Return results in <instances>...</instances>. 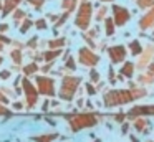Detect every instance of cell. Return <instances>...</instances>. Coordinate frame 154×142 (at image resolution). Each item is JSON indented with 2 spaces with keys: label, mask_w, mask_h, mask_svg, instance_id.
<instances>
[{
  "label": "cell",
  "mask_w": 154,
  "mask_h": 142,
  "mask_svg": "<svg viewBox=\"0 0 154 142\" xmlns=\"http://www.w3.org/2000/svg\"><path fill=\"white\" fill-rule=\"evenodd\" d=\"M66 121L68 127H70L71 132H81L85 129H91L94 125H98L101 122V116L94 111L90 112H78V109H75L73 112H65L61 114Z\"/></svg>",
  "instance_id": "6da1fadb"
},
{
  "label": "cell",
  "mask_w": 154,
  "mask_h": 142,
  "mask_svg": "<svg viewBox=\"0 0 154 142\" xmlns=\"http://www.w3.org/2000/svg\"><path fill=\"white\" fill-rule=\"evenodd\" d=\"M134 98L129 89H109L103 94V106L104 107H118L133 102Z\"/></svg>",
  "instance_id": "7a4b0ae2"
},
{
  "label": "cell",
  "mask_w": 154,
  "mask_h": 142,
  "mask_svg": "<svg viewBox=\"0 0 154 142\" xmlns=\"http://www.w3.org/2000/svg\"><path fill=\"white\" fill-rule=\"evenodd\" d=\"M80 84H81V78H78V76H71V74L63 76L60 83V89H58V98L66 102L73 101L78 89H80Z\"/></svg>",
  "instance_id": "3957f363"
},
{
  "label": "cell",
  "mask_w": 154,
  "mask_h": 142,
  "mask_svg": "<svg viewBox=\"0 0 154 142\" xmlns=\"http://www.w3.org/2000/svg\"><path fill=\"white\" fill-rule=\"evenodd\" d=\"M20 83H22V92H23V96H25V107H27L28 111H32V109L37 107L40 94H38L35 84L30 81V78H25L23 76V78L20 79Z\"/></svg>",
  "instance_id": "277c9868"
},
{
  "label": "cell",
  "mask_w": 154,
  "mask_h": 142,
  "mask_svg": "<svg viewBox=\"0 0 154 142\" xmlns=\"http://www.w3.org/2000/svg\"><path fill=\"white\" fill-rule=\"evenodd\" d=\"M35 88H37L38 94L40 96H48V98H53L57 94V86H55V79L50 78L47 74H38L35 78Z\"/></svg>",
  "instance_id": "5b68a950"
},
{
  "label": "cell",
  "mask_w": 154,
  "mask_h": 142,
  "mask_svg": "<svg viewBox=\"0 0 154 142\" xmlns=\"http://www.w3.org/2000/svg\"><path fill=\"white\" fill-rule=\"evenodd\" d=\"M91 23V3L83 2L78 8L76 18H75V25L80 30H86Z\"/></svg>",
  "instance_id": "8992f818"
},
{
  "label": "cell",
  "mask_w": 154,
  "mask_h": 142,
  "mask_svg": "<svg viewBox=\"0 0 154 142\" xmlns=\"http://www.w3.org/2000/svg\"><path fill=\"white\" fill-rule=\"evenodd\" d=\"M78 61H80L83 66H88V68H94V66L100 63V56H98L91 48H86V46H83V48L78 50Z\"/></svg>",
  "instance_id": "52a82bcc"
},
{
  "label": "cell",
  "mask_w": 154,
  "mask_h": 142,
  "mask_svg": "<svg viewBox=\"0 0 154 142\" xmlns=\"http://www.w3.org/2000/svg\"><path fill=\"white\" fill-rule=\"evenodd\" d=\"M154 116V104H144V106H133L126 112V119L133 121L136 117H151Z\"/></svg>",
  "instance_id": "ba28073f"
},
{
  "label": "cell",
  "mask_w": 154,
  "mask_h": 142,
  "mask_svg": "<svg viewBox=\"0 0 154 142\" xmlns=\"http://www.w3.org/2000/svg\"><path fill=\"white\" fill-rule=\"evenodd\" d=\"M108 56H109L113 65H121V63H124L128 58V50H126V46H123V45L109 46V48H108Z\"/></svg>",
  "instance_id": "9c48e42d"
},
{
  "label": "cell",
  "mask_w": 154,
  "mask_h": 142,
  "mask_svg": "<svg viewBox=\"0 0 154 142\" xmlns=\"http://www.w3.org/2000/svg\"><path fill=\"white\" fill-rule=\"evenodd\" d=\"M129 12L128 8L124 7H119V5H113V22L116 26H123L129 22Z\"/></svg>",
  "instance_id": "30bf717a"
},
{
  "label": "cell",
  "mask_w": 154,
  "mask_h": 142,
  "mask_svg": "<svg viewBox=\"0 0 154 142\" xmlns=\"http://www.w3.org/2000/svg\"><path fill=\"white\" fill-rule=\"evenodd\" d=\"M154 58V46H147L146 50H143V53L139 55V59H137V63L134 66H136L137 69H144L149 66L151 59Z\"/></svg>",
  "instance_id": "8fae6325"
},
{
  "label": "cell",
  "mask_w": 154,
  "mask_h": 142,
  "mask_svg": "<svg viewBox=\"0 0 154 142\" xmlns=\"http://www.w3.org/2000/svg\"><path fill=\"white\" fill-rule=\"evenodd\" d=\"M60 139V135L57 132H43V134H35L30 137V140L33 142H55Z\"/></svg>",
  "instance_id": "7c38bea8"
},
{
  "label": "cell",
  "mask_w": 154,
  "mask_h": 142,
  "mask_svg": "<svg viewBox=\"0 0 154 142\" xmlns=\"http://www.w3.org/2000/svg\"><path fill=\"white\" fill-rule=\"evenodd\" d=\"M134 73H136V66H134L133 61H124V63H121L119 74L123 76V78H133Z\"/></svg>",
  "instance_id": "4fadbf2b"
},
{
  "label": "cell",
  "mask_w": 154,
  "mask_h": 142,
  "mask_svg": "<svg viewBox=\"0 0 154 142\" xmlns=\"http://www.w3.org/2000/svg\"><path fill=\"white\" fill-rule=\"evenodd\" d=\"M131 127L136 132H141V134H143L144 129L149 127V121H147V117H136V119L131 121Z\"/></svg>",
  "instance_id": "5bb4252c"
},
{
  "label": "cell",
  "mask_w": 154,
  "mask_h": 142,
  "mask_svg": "<svg viewBox=\"0 0 154 142\" xmlns=\"http://www.w3.org/2000/svg\"><path fill=\"white\" fill-rule=\"evenodd\" d=\"M154 25V5H152V8L149 10V12L146 13V15L141 18V22H139V26L143 30H147L149 26H152Z\"/></svg>",
  "instance_id": "9a60e30c"
},
{
  "label": "cell",
  "mask_w": 154,
  "mask_h": 142,
  "mask_svg": "<svg viewBox=\"0 0 154 142\" xmlns=\"http://www.w3.org/2000/svg\"><path fill=\"white\" fill-rule=\"evenodd\" d=\"M61 55V50H48L42 55V61L45 63H51V61H57V58H60Z\"/></svg>",
  "instance_id": "2e32d148"
},
{
  "label": "cell",
  "mask_w": 154,
  "mask_h": 142,
  "mask_svg": "<svg viewBox=\"0 0 154 142\" xmlns=\"http://www.w3.org/2000/svg\"><path fill=\"white\" fill-rule=\"evenodd\" d=\"M22 71H23L25 78H30V76H33L37 71H40V66L37 65V61H32V63H28L27 66H23V69H22Z\"/></svg>",
  "instance_id": "e0dca14e"
},
{
  "label": "cell",
  "mask_w": 154,
  "mask_h": 142,
  "mask_svg": "<svg viewBox=\"0 0 154 142\" xmlns=\"http://www.w3.org/2000/svg\"><path fill=\"white\" fill-rule=\"evenodd\" d=\"M129 51L133 56H139L141 53H143V45H141L139 40H133V41H129Z\"/></svg>",
  "instance_id": "ac0fdd59"
},
{
  "label": "cell",
  "mask_w": 154,
  "mask_h": 142,
  "mask_svg": "<svg viewBox=\"0 0 154 142\" xmlns=\"http://www.w3.org/2000/svg\"><path fill=\"white\" fill-rule=\"evenodd\" d=\"M10 56H12V61H14V65L17 66V68H18V66H22V61H23V55H22L20 48H17V50H12Z\"/></svg>",
  "instance_id": "d6986e66"
},
{
  "label": "cell",
  "mask_w": 154,
  "mask_h": 142,
  "mask_svg": "<svg viewBox=\"0 0 154 142\" xmlns=\"http://www.w3.org/2000/svg\"><path fill=\"white\" fill-rule=\"evenodd\" d=\"M131 91V94H133V98H134V101L136 99H143V98H146V94H147V91L144 88H139V86H134V88H131L129 89Z\"/></svg>",
  "instance_id": "ffe728a7"
},
{
  "label": "cell",
  "mask_w": 154,
  "mask_h": 142,
  "mask_svg": "<svg viewBox=\"0 0 154 142\" xmlns=\"http://www.w3.org/2000/svg\"><path fill=\"white\" fill-rule=\"evenodd\" d=\"M65 45H66V40L65 38H55V40H50V41H48L50 50H61Z\"/></svg>",
  "instance_id": "44dd1931"
},
{
  "label": "cell",
  "mask_w": 154,
  "mask_h": 142,
  "mask_svg": "<svg viewBox=\"0 0 154 142\" xmlns=\"http://www.w3.org/2000/svg\"><path fill=\"white\" fill-rule=\"evenodd\" d=\"M22 0H5V7H4V15L10 13L14 8H17V5L20 3Z\"/></svg>",
  "instance_id": "7402d4cb"
},
{
  "label": "cell",
  "mask_w": 154,
  "mask_h": 142,
  "mask_svg": "<svg viewBox=\"0 0 154 142\" xmlns=\"http://www.w3.org/2000/svg\"><path fill=\"white\" fill-rule=\"evenodd\" d=\"M114 22H113V18H106L104 20V33H106L108 36H111V35H114Z\"/></svg>",
  "instance_id": "603a6c76"
},
{
  "label": "cell",
  "mask_w": 154,
  "mask_h": 142,
  "mask_svg": "<svg viewBox=\"0 0 154 142\" xmlns=\"http://www.w3.org/2000/svg\"><path fill=\"white\" fill-rule=\"evenodd\" d=\"M137 81H139L141 84H152V83H154V76L147 71L146 74H141L139 78H137Z\"/></svg>",
  "instance_id": "cb8c5ba5"
},
{
  "label": "cell",
  "mask_w": 154,
  "mask_h": 142,
  "mask_svg": "<svg viewBox=\"0 0 154 142\" xmlns=\"http://www.w3.org/2000/svg\"><path fill=\"white\" fill-rule=\"evenodd\" d=\"M65 68H68L70 71H75V69H76V63H75L73 56L68 55L66 58H65Z\"/></svg>",
  "instance_id": "d4e9b609"
},
{
  "label": "cell",
  "mask_w": 154,
  "mask_h": 142,
  "mask_svg": "<svg viewBox=\"0 0 154 142\" xmlns=\"http://www.w3.org/2000/svg\"><path fill=\"white\" fill-rule=\"evenodd\" d=\"M32 25H33V22H32L30 18H25L23 23H22V26H20V33H27L28 30H30Z\"/></svg>",
  "instance_id": "484cf974"
},
{
  "label": "cell",
  "mask_w": 154,
  "mask_h": 142,
  "mask_svg": "<svg viewBox=\"0 0 154 142\" xmlns=\"http://www.w3.org/2000/svg\"><path fill=\"white\" fill-rule=\"evenodd\" d=\"M90 83H93V84H96V83H100V73H98L94 68L90 71Z\"/></svg>",
  "instance_id": "4316f807"
},
{
  "label": "cell",
  "mask_w": 154,
  "mask_h": 142,
  "mask_svg": "<svg viewBox=\"0 0 154 142\" xmlns=\"http://www.w3.org/2000/svg\"><path fill=\"white\" fill-rule=\"evenodd\" d=\"M85 88H86V92H88V96H94L96 94V88H94V84L93 83H86V84H85Z\"/></svg>",
  "instance_id": "83f0119b"
},
{
  "label": "cell",
  "mask_w": 154,
  "mask_h": 142,
  "mask_svg": "<svg viewBox=\"0 0 154 142\" xmlns=\"http://www.w3.org/2000/svg\"><path fill=\"white\" fill-rule=\"evenodd\" d=\"M113 119L118 124H123V122L126 121V114H124V112H118V114H113Z\"/></svg>",
  "instance_id": "f1b7e54d"
},
{
  "label": "cell",
  "mask_w": 154,
  "mask_h": 142,
  "mask_svg": "<svg viewBox=\"0 0 154 142\" xmlns=\"http://www.w3.org/2000/svg\"><path fill=\"white\" fill-rule=\"evenodd\" d=\"M63 8L66 12H71L75 8V0H63Z\"/></svg>",
  "instance_id": "f546056e"
},
{
  "label": "cell",
  "mask_w": 154,
  "mask_h": 142,
  "mask_svg": "<svg viewBox=\"0 0 154 142\" xmlns=\"http://www.w3.org/2000/svg\"><path fill=\"white\" fill-rule=\"evenodd\" d=\"M23 17H25V12H23V10H15V12H14V20H15V23H18L22 18H23Z\"/></svg>",
  "instance_id": "4dcf8cb0"
},
{
  "label": "cell",
  "mask_w": 154,
  "mask_h": 142,
  "mask_svg": "<svg viewBox=\"0 0 154 142\" xmlns=\"http://www.w3.org/2000/svg\"><path fill=\"white\" fill-rule=\"evenodd\" d=\"M154 0H137V5L141 7V8H147V7L152 5Z\"/></svg>",
  "instance_id": "1f68e13d"
},
{
  "label": "cell",
  "mask_w": 154,
  "mask_h": 142,
  "mask_svg": "<svg viewBox=\"0 0 154 142\" xmlns=\"http://www.w3.org/2000/svg\"><path fill=\"white\" fill-rule=\"evenodd\" d=\"M12 107H14L15 111H22V109L25 107V102H22V101H15V102H12Z\"/></svg>",
  "instance_id": "d6a6232c"
},
{
  "label": "cell",
  "mask_w": 154,
  "mask_h": 142,
  "mask_svg": "<svg viewBox=\"0 0 154 142\" xmlns=\"http://www.w3.org/2000/svg\"><path fill=\"white\" fill-rule=\"evenodd\" d=\"M12 76V71H8V69H4V71H0V79H4V81H7L8 78Z\"/></svg>",
  "instance_id": "836d02e7"
},
{
  "label": "cell",
  "mask_w": 154,
  "mask_h": 142,
  "mask_svg": "<svg viewBox=\"0 0 154 142\" xmlns=\"http://www.w3.org/2000/svg\"><path fill=\"white\" fill-rule=\"evenodd\" d=\"M129 129H131V122L124 121L123 124H121V132H123V134H128V132H129Z\"/></svg>",
  "instance_id": "e575fe53"
},
{
  "label": "cell",
  "mask_w": 154,
  "mask_h": 142,
  "mask_svg": "<svg viewBox=\"0 0 154 142\" xmlns=\"http://www.w3.org/2000/svg\"><path fill=\"white\" fill-rule=\"evenodd\" d=\"M0 116H10L8 107H7L5 104H2V102H0Z\"/></svg>",
  "instance_id": "d590c367"
},
{
  "label": "cell",
  "mask_w": 154,
  "mask_h": 142,
  "mask_svg": "<svg viewBox=\"0 0 154 142\" xmlns=\"http://www.w3.org/2000/svg\"><path fill=\"white\" fill-rule=\"evenodd\" d=\"M0 102H2V104H5V106L10 102V98H8V96H5L4 92H2V89H0Z\"/></svg>",
  "instance_id": "8d00e7d4"
},
{
  "label": "cell",
  "mask_w": 154,
  "mask_h": 142,
  "mask_svg": "<svg viewBox=\"0 0 154 142\" xmlns=\"http://www.w3.org/2000/svg\"><path fill=\"white\" fill-rule=\"evenodd\" d=\"M28 2H30L32 5L35 7V8H40V7L43 5V2H45V0H28Z\"/></svg>",
  "instance_id": "74e56055"
},
{
  "label": "cell",
  "mask_w": 154,
  "mask_h": 142,
  "mask_svg": "<svg viewBox=\"0 0 154 142\" xmlns=\"http://www.w3.org/2000/svg\"><path fill=\"white\" fill-rule=\"evenodd\" d=\"M53 63L55 61H51V63H47V65H45V66H42V71H43V73H48V71H50V69H51V66H53Z\"/></svg>",
  "instance_id": "f35d334b"
},
{
  "label": "cell",
  "mask_w": 154,
  "mask_h": 142,
  "mask_svg": "<svg viewBox=\"0 0 154 142\" xmlns=\"http://www.w3.org/2000/svg\"><path fill=\"white\" fill-rule=\"evenodd\" d=\"M37 28H38V30L47 28V22H45V20H38V22H37Z\"/></svg>",
  "instance_id": "ab89813d"
},
{
  "label": "cell",
  "mask_w": 154,
  "mask_h": 142,
  "mask_svg": "<svg viewBox=\"0 0 154 142\" xmlns=\"http://www.w3.org/2000/svg\"><path fill=\"white\" fill-rule=\"evenodd\" d=\"M0 41L4 43V45H8V43H10V38H7L4 33H0Z\"/></svg>",
  "instance_id": "60d3db41"
},
{
  "label": "cell",
  "mask_w": 154,
  "mask_h": 142,
  "mask_svg": "<svg viewBox=\"0 0 154 142\" xmlns=\"http://www.w3.org/2000/svg\"><path fill=\"white\" fill-rule=\"evenodd\" d=\"M128 137H129V142H139V137H136L134 134H129Z\"/></svg>",
  "instance_id": "b9f144b4"
},
{
  "label": "cell",
  "mask_w": 154,
  "mask_h": 142,
  "mask_svg": "<svg viewBox=\"0 0 154 142\" xmlns=\"http://www.w3.org/2000/svg\"><path fill=\"white\" fill-rule=\"evenodd\" d=\"M7 30H8V25H7V23H0V32L4 33V32H7Z\"/></svg>",
  "instance_id": "7bdbcfd3"
},
{
  "label": "cell",
  "mask_w": 154,
  "mask_h": 142,
  "mask_svg": "<svg viewBox=\"0 0 154 142\" xmlns=\"http://www.w3.org/2000/svg\"><path fill=\"white\" fill-rule=\"evenodd\" d=\"M35 43H37V38H32V41H28V46H30V48H35Z\"/></svg>",
  "instance_id": "ee69618b"
},
{
  "label": "cell",
  "mask_w": 154,
  "mask_h": 142,
  "mask_svg": "<svg viewBox=\"0 0 154 142\" xmlns=\"http://www.w3.org/2000/svg\"><path fill=\"white\" fill-rule=\"evenodd\" d=\"M147 69H149V73L154 76V63H149V66H147Z\"/></svg>",
  "instance_id": "f6af8a7d"
},
{
  "label": "cell",
  "mask_w": 154,
  "mask_h": 142,
  "mask_svg": "<svg viewBox=\"0 0 154 142\" xmlns=\"http://www.w3.org/2000/svg\"><path fill=\"white\" fill-rule=\"evenodd\" d=\"M45 119L48 121V124H50V125H57V122H55L53 119H50V117H45Z\"/></svg>",
  "instance_id": "bcb514c9"
},
{
  "label": "cell",
  "mask_w": 154,
  "mask_h": 142,
  "mask_svg": "<svg viewBox=\"0 0 154 142\" xmlns=\"http://www.w3.org/2000/svg\"><path fill=\"white\" fill-rule=\"evenodd\" d=\"M108 74H109V78H111V79L114 78V71H113V69H109V73H108Z\"/></svg>",
  "instance_id": "7dc6e473"
},
{
  "label": "cell",
  "mask_w": 154,
  "mask_h": 142,
  "mask_svg": "<svg viewBox=\"0 0 154 142\" xmlns=\"http://www.w3.org/2000/svg\"><path fill=\"white\" fill-rule=\"evenodd\" d=\"M42 109H43V111H47V109H48V101H45V104H43V107H42Z\"/></svg>",
  "instance_id": "c3c4849f"
},
{
  "label": "cell",
  "mask_w": 154,
  "mask_h": 142,
  "mask_svg": "<svg viewBox=\"0 0 154 142\" xmlns=\"http://www.w3.org/2000/svg\"><path fill=\"white\" fill-rule=\"evenodd\" d=\"M4 46H5V45H4L2 41H0V51H4Z\"/></svg>",
  "instance_id": "681fc988"
},
{
  "label": "cell",
  "mask_w": 154,
  "mask_h": 142,
  "mask_svg": "<svg viewBox=\"0 0 154 142\" xmlns=\"http://www.w3.org/2000/svg\"><path fill=\"white\" fill-rule=\"evenodd\" d=\"M2 63H4V56H0V65H2Z\"/></svg>",
  "instance_id": "f907efd6"
},
{
  "label": "cell",
  "mask_w": 154,
  "mask_h": 142,
  "mask_svg": "<svg viewBox=\"0 0 154 142\" xmlns=\"http://www.w3.org/2000/svg\"><path fill=\"white\" fill-rule=\"evenodd\" d=\"M93 142H101V140H100V139H94V140H93Z\"/></svg>",
  "instance_id": "816d5d0a"
},
{
  "label": "cell",
  "mask_w": 154,
  "mask_h": 142,
  "mask_svg": "<svg viewBox=\"0 0 154 142\" xmlns=\"http://www.w3.org/2000/svg\"><path fill=\"white\" fill-rule=\"evenodd\" d=\"M103 2H111V0H103Z\"/></svg>",
  "instance_id": "f5cc1de1"
},
{
  "label": "cell",
  "mask_w": 154,
  "mask_h": 142,
  "mask_svg": "<svg viewBox=\"0 0 154 142\" xmlns=\"http://www.w3.org/2000/svg\"><path fill=\"white\" fill-rule=\"evenodd\" d=\"M147 142H154V140H147Z\"/></svg>",
  "instance_id": "db71d44e"
},
{
  "label": "cell",
  "mask_w": 154,
  "mask_h": 142,
  "mask_svg": "<svg viewBox=\"0 0 154 142\" xmlns=\"http://www.w3.org/2000/svg\"><path fill=\"white\" fill-rule=\"evenodd\" d=\"M0 7H2V5H0Z\"/></svg>",
  "instance_id": "11a10c76"
}]
</instances>
